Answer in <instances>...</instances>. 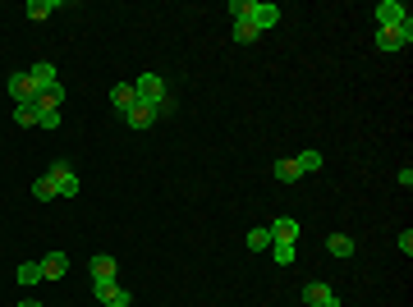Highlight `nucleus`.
<instances>
[{"instance_id": "1", "label": "nucleus", "mask_w": 413, "mask_h": 307, "mask_svg": "<svg viewBox=\"0 0 413 307\" xmlns=\"http://www.w3.org/2000/svg\"><path fill=\"white\" fill-rule=\"evenodd\" d=\"M133 92H138L142 106H152V110H161V115H170V97H165V78H161V74H142L138 83H133Z\"/></svg>"}, {"instance_id": "2", "label": "nucleus", "mask_w": 413, "mask_h": 307, "mask_svg": "<svg viewBox=\"0 0 413 307\" xmlns=\"http://www.w3.org/2000/svg\"><path fill=\"white\" fill-rule=\"evenodd\" d=\"M280 5H271V0H243V19L257 28V33H266V28H276L280 23Z\"/></svg>"}, {"instance_id": "3", "label": "nucleus", "mask_w": 413, "mask_h": 307, "mask_svg": "<svg viewBox=\"0 0 413 307\" xmlns=\"http://www.w3.org/2000/svg\"><path fill=\"white\" fill-rule=\"evenodd\" d=\"M413 42V19L395 23V28H377V51H404Z\"/></svg>"}, {"instance_id": "4", "label": "nucleus", "mask_w": 413, "mask_h": 307, "mask_svg": "<svg viewBox=\"0 0 413 307\" xmlns=\"http://www.w3.org/2000/svg\"><path fill=\"white\" fill-rule=\"evenodd\" d=\"M46 175L55 179V193H60V198H78V188H83V184H78V175L69 170V161H51V165H46Z\"/></svg>"}, {"instance_id": "5", "label": "nucleus", "mask_w": 413, "mask_h": 307, "mask_svg": "<svg viewBox=\"0 0 413 307\" xmlns=\"http://www.w3.org/2000/svg\"><path fill=\"white\" fill-rule=\"evenodd\" d=\"M10 97H14V106H37V97H42V92L33 88V78H28V69L10 74Z\"/></svg>"}, {"instance_id": "6", "label": "nucleus", "mask_w": 413, "mask_h": 307, "mask_svg": "<svg viewBox=\"0 0 413 307\" xmlns=\"http://www.w3.org/2000/svg\"><path fill=\"white\" fill-rule=\"evenodd\" d=\"M303 307H340V298H336V289H331V285L308 280V285H303Z\"/></svg>"}, {"instance_id": "7", "label": "nucleus", "mask_w": 413, "mask_h": 307, "mask_svg": "<svg viewBox=\"0 0 413 307\" xmlns=\"http://www.w3.org/2000/svg\"><path fill=\"white\" fill-rule=\"evenodd\" d=\"M404 19H409V5H400V0H381L377 5V28H395Z\"/></svg>"}, {"instance_id": "8", "label": "nucleus", "mask_w": 413, "mask_h": 307, "mask_svg": "<svg viewBox=\"0 0 413 307\" xmlns=\"http://www.w3.org/2000/svg\"><path fill=\"white\" fill-rule=\"evenodd\" d=\"M266 230H271L276 243H299V220H294V216H276Z\"/></svg>"}, {"instance_id": "9", "label": "nucleus", "mask_w": 413, "mask_h": 307, "mask_svg": "<svg viewBox=\"0 0 413 307\" xmlns=\"http://www.w3.org/2000/svg\"><path fill=\"white\" fill-rule=\"evenodd\" d=\"M28 78H33V88H37V92H46V88H55V83H60L55 65H46V60H37V65L28 69Z\"/></svg>"}, {"instance_id": "10", "label": "nucleus", "mask_w": 413, "mask_h": 307, "mask_svg": "<svg viewBox=\"0 0 413 307\" xmlns=\"http://www.w3.org/2000/svg\"><path fill=\"white\" fill-rule=\"evenodd\" d=\"M124 120H129V129H152V124L161 120V110H152V106H142V101H138V106H133Z\"/></svg>"}, {"instance_id": "11", "label": "nucleus", "mask_w": 413, "mask_h": 307, "mask_svg": "<svg viewBox=\"0 0 413 307\" xmlns=\"http://www.w3.org/2000/svg\"><path fill=\"white\" fill-rule=\"evenodd\" d=\"M87 271H92V280H115L120 266H115V257H110V253H97L92 262H87Z\"/></svg>"}, {"instance_id": "12", "label": "nucleus", "mask_w": 413, "mask_h": 307, "mask_svg": "<svg viewBox=\"0 0 413 307\" xmlns=\"http://www.w3.org/2000/svg\"><path fill=\"white\" fill-rule=\"evenodd\" d=\"M110 101H115V110L129 115V110L138 106V92H133V83H115V88H110Z\"/></svg>"}, {"instance_id": "13", "label": "nucleus", "mask_w": 413, "mask_h": 307, "mask_svg": "<svg viewBox=\"0 0 413 307\" xmlns=\"http://www.w3.org/2000/svg\"><path fill=\"white\" fill-rule=\"evenodd\" d=\"M65 271H69V257L65 253H46L42 257V280H60Z\"/></svg>"}, {"instance_id": "14", "label": "nucleus", "mask_w": 413, "mask_h": 307, "mask_svg": "<svg viewBox=\"0 0 413 307\" xmlns=\"http://www.w3.org/2000/svg\"><path fill=\"white\" fill-rule=\"evenodd\" d=\"M271 175L280 179V184H299V179H303V170H299V161H294V156H285V161L271 165Z\"/></svg>"}, {"instance_id": "15", "label": "nucleus", "mask_w": 413, "mask_h": 307, "mask_svg": "<svg viewBox=\"0 0 413 307\" xmlns=\"http://www.w3.org/2000/svg\"><path fill=\"white\" fill-rule=\"evenodd\" d=\"M60 5H65V0H28V5H23V14H28V19H51L55 10H60Z\"/></svg>"}, {"instance_id": "16", "label": "nucleus", "mask_w": 413, "mask_h": 307, "mask_svg": "<svg viewBox=\"0 0 413 307\" xmlns=\"http://www.w3.org/2000/svg\"><path fill=\"white\" fill-rule=\"evenodd\" d=\"M243 243H248V253H271V230H266V225H257V230H248V239H243Z\"/></svg>"}, {"instance_id": "17", "label": "nucleus", "mask_w": 413, "mask_h": 307, "mask_svg": "<svg viewBox=\"0 0 413 307\" xmlns=\"http://www.w3.org/2000/svg\"><path fill=\"white\" fill-rule=\"evenodd\" d=\"M354 248H359V243L349 239V234H326V253L331 257H354Z\"/></svg>"}, {"instance_id": "18", "label": "nucleus", "mask_w": 413, "mask_h": 307, "mask_svg": "<svg viewBox=\"0 0 413 307\" xmlns=\"http://www.w3.org/2000/svg\"><path fill=\"white\" fill-rule=\"evenodd\" d=\"M37 129H60V110L46 106L42 97H37Z\"/></svg>"}, {"instance_id": "19", "label": "nucleus", "mask_w": 413, "mask_h": 307, "mask_svg": "<svg viewBox=\"0 0 413 307\" xmlns=\"http://www.w3.org/2000/svg\"><path fill=\"white\" fill-rule=\"evenodd\" d=\"M33 198H37V202L60 198V193H55V179H51V175H37V179H33Z\"/></svg>"}, {"instance_id": "20", "label": "nucleus", "mask_w": 413, "mask_h": 307, "mask_svg": "<svg viewBox=\"0 0 413 307\" xmlns=\"http://www.w3.org/2000/svg\"><path fill=\"white\" fill-rule=\"evenodd\" d=\"M230 37H234L239 46H248V42H257V28H253L248 19H234V28H230Z\"/></svg>"}, {"instance_id": "21", "label": "nucleus", "mask_w": 413, "mask_h": 307, "mask_svg": "<svg viewBox=\"0 0 413 307\" xmlns=\"http://www.w3.org/2000/svg\"><path fill=\"white\" fill-rule=\"evenodd\" d=\"M294 161H299V170H303V175H317V170L326 165V161H322V152H299Z\"/></svg>"}, {"instance_id": "22", "label": "nucleus", "mask_w": 413, "mask_h": 307, "mask_svg": "<svg viewBox=\"0 0 413 307\" xmlns=\"http://www.w3.org/2000/svg\"><path fill=\"white\" fill-rule=\"evenodd\" d=\"M14 124L19 129H37V106H14Z\"/></svg>"}, {"instance_id": "23", "label": "nucleus", "mask_w": 413, "mask_h": 307, "mask_svg": "<svg viewBox=\"0 0 413 307\" xmlns=\"http://www.w3.org/2000/svg\"><path fill=\"white\" fill-rule=\"evenodd\" d=\"M42 280V262H23L19 266V285H37Z\"/></svg>"}, {"instance_id": "24", "label": "nucleus", "mask_w": 413, "mask_h": 307, "mask_svg": "<svg viewBox=\"0 0 413 307\" xmlns=\"http://www.w3.org/2000/svg\"><path fill=\"white\" fill-rule=\"evenodd\" d=\"M115 289H120L115 280H92V298H97V303H106V298L115 294Z\"/></svg>"}, {"instance_id": "25", "label": "nucleus", "mask_w": 413, "mask_h": 307, "mask_svg": "<svg viewBox=\"0 0 413 307\" xmlns=\"http://www.w3.org/2000/svg\"><path fill=\"white\" fill-rule=\"evenodd\" d=\"M271 257H276V266H290L294 262V243H271Z\"/></svg>"}, {"instance_id": "26", "label": "nucleus", "mask_w": 413, "mask_h": 307, "mask_svg": "<svg viewBox=\"0 0 413 307\" xmlns=\"http://www.w3.org/2000/svg\"><path fill=\"white\" fill-rule=\"evenodd\" d=\"M42 101H46V106H55V110H60V101H65V88H60V83H55V88H46V92H42Z\"/></svg>"}, {"instance_id": "27", "label": "nucleus", "mask_w": 413, "mask_h": 307, "mask_svg": "<svg viewBox=\"0 0 413 307\" xmlns=\"http://www.w3.org/2000/svg\"><path fill=\"white\" fill-rule=\"evenodd\" d=\"M395 248H400V253H404V257H409V253H413V230H404V234H400V239H395Z\"/></svg>"}, {"instance_id": "28", "label": "nucleus", "mask_w": 413, "mask_h": 307, "mask_svg": "<svg viewBox=\"0 0 413 307\" xmlns=\"http://www.w3.org/2000/svg\"><path fill=\"white\" fill-rule=\"evenodd\" d=\"M19 307H42V303H28V298H23V303H19Z\"/></svg>"}, {"instance_id": "29", "label": "nucleus", "mask_w": 413, "mask_h": 307, "mask_svg": "<svg viewBox=\"0 0 413 307\" xmlns=\"http://www.w3.org/2000/svg\"><path fill=\"white\" fill-rule=\"evenodd\" d=\"M101 307H106V303H101Z\"/></svg>"}]
</instances>
